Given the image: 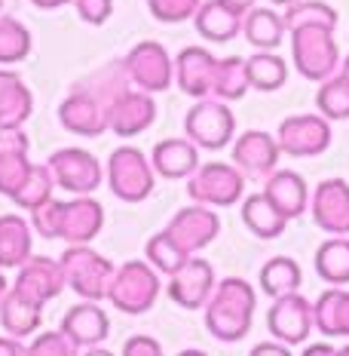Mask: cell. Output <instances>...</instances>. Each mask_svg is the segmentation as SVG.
Instances as JSON below:
<instances>
[{
	"label": "cell",
	"mask_w": 349,
	"mask_h": 356,
	"mask_svg": "<svg viewBox=\"0 0 349 356\" xmlns=\"http://www.w3.org/2000/svg\"><path fill=\"white\" fill-rule=\"evenodd\" d=\"M257 295L242 277H224L214 286L209 304H205V329L224 344H236L251 332Z\"/></svg>",
	"instance_id": "cell-1"
},
{
	"label": "cell",
	"mask_w": 349,
	"mask_h": 356,
	"mask_svg": "<svg viewBox=\"0 0 349 356\" xmlns=\"http://www.w3.org/2000/svg\"><path fill=\"white\" fill-rule=\"evenodd\" d=\"M291 56L297 74L313 83H325L340 71V49L334 40V28L307 25L291 31Z\"/></svg>",
	"instance_id": "cell-2"
},
{
	"label": "cell",
	"mask_w": 349,
	"mask_h": 356,
	"mask_svg": "<svg viewBox=\"0 0 349 356\" xmlns=\"http://www.w3.org/2000/svg\"><path fill=\"white\" fill-rule=\"evenodd\" d=\"M105 181L117 200H123V203H141V200H147L153 194L157 172H153V163L144 157V151L123 145L117 151H110L108 166H105Z\"/></svg>",
	"instance_id": "cell-3"
},
{
	"label": "cell",
	"mask_w": 349,
	"mask_h": 356,
	"mask_svg": "<svg viewBox=\"0 0 349 356\" xmlns=\"http://www.w3.org/2000/svg\"><path fill=\"white\" fill-rule=\"evenodd\" d=\"M160 289H162L160 270L151 261H126V264L117 267L108 301L114 304L120 314L141 316L157 304Z\"/></svg>",
	"instance_id": "cell-4"
},
{
	"label": "cell",
	"mask_w": 349,
	"mask_h": 356,
	"mask_svg": "<svg viewBox=\"0 0 349 356\" xmlns=\"http://www.w3.org/2000/svg\"><path fill=\"white\" fill-rule=\"evenodd\" d=\"M58 261H62L68 289H74L83 301H105L108 298L117 267L110 264L101 252H95L92 246H68Z\"/></svg>",
	"instance_id": "cell-5"
},
{
	"label": "cell",
	"mask_w": 349,
	"mask_h": 356,
	"mask_svg": "<svg viewBox=\"0 0 349 356\" xmlns=\"http://www.w3.org/2000/svg\"><path fill=\"white\" fill-rule=\"evenodd\" d=\"M245 194V175L233 163H203L187 178V197L199 206H212V209H227V206L242 203Z\"/></svg>",
	"instance_id": "cell-6"
},
{
	"label": "cell",
	"mask_w": 349,
	"mask_h": 356,
	"mask_svg": "<svg viewBox=\"0 0 349 356\" xmlns=\"http://www.w3.org/2000/svg\"><path fill=\"white\" fill-rule=\"evenodd\" d=\"M184 136L203 151H221L233 142L236 117L227 102L221 99H199L184 117Z\"/></svg>",
	"instance_id": "cell-7"
},
{
	"label": "cell",
	"mask_w": 349,
	"mask_h": 356,
	"mask_svg": "<svg viewBox=\"0 0 349 356\" xmlns=\"http://www.w3.org/2000/svg\"><path fill=\"white\" fill-rule=\"evenodd\" d=\"M129 80L144 92H166L175 83V62L160 40H141L123 56Z\"/></svg>",
	"instance_id": "cell-8"
},
{
	"label": "cell",
	"mask_w": 349,
	"mask_h": 356,
	"mask_svg": "<svg viewBox=\"0 0 349 356\" xmlns=\"http://www.w3.org/2000/svg\"><path fill=\"white\" fill-rule=\"evenodd\" d=\"M46 166L53 169L58 188L74 197H92V191H99L101 178H105V169L95 160V154L83 151V147H62L46 160Z\"/></svg>",
	"instance_id": "cell-9"
},
{
	"label": "cell",
	"mask_w": 349,
	"mask_h": 356,
	"mask_svg": "<svg viewBox=\"0 0 349 356\" xmlns=\"http://www.w3.org/2000/svg\"><path fill=\"white\" fill-rule=\"evenodd\" d=\"M276 142L288 157H318L331 147V120L322 114H291L279 123Z\"/></svg>",
	"instance_id": "cell-10"
},
{
	"label": "cell",
	"mask_w": 349,
	"mask_h": 356,
	"mask_svg": "<svg viewBox=\"0 0 349 356\" xmlns=\"http://www.w3.org/2000/svg\"><path fill=\"white\" fill-rule=\"evenodd\" d=\"M266 329H270L273 338L282 341V344H288V347L303 344V341L309 338V332L316 329L313 301H307L300 292L276 298L270 307V314H266Z\"/></svg>",
	"instance_id": "cell-11"
},
{
	"label": "cell",
	"mask_w": 349,
	"mask_h": 356,
	"mask_svg": "<svg viewBox=\"0 0 349 356\" xmlns=\"http://www.w3.org/2000/svg\"><path fill=\"white\" fill-rule=\"evenodd\" d=\"M166 231L172 234V240L184 252L196 255V252H203L205 246H212V243L218 240L221 218H218V212H214L212 206L193 203V206H184V209H178L172 215V221L166 225Z\"/></svg>",
	"instance_id": "cell-12"
},
{
	"label": "cell",
	"mask_w": 349,
	"mask_h": 356,
	"mask_svg": "<svg viewBox=\"0 0 349 356\" xmlns=\"http://www.w3.org/2000/svg\"><path fill=\"white\" fill-rule=\"evenodd\" d=\"M105 227V206L95 197H74L62 200L58 212V240L68 246H89Z\"/></svg>",
	"instance_id": "cell-13"
},
{
	"label": "cell",
	"mask_w": 349,
	"mask_h": 356,
	"mask_svg": "<svg viewBox=\"0 0 349 356\" xmlns=\"http://www.w3.org/2000/svg\"><path fill=\"white\" fill-rule=\"evenodd\" d=\"M157 120V102L144 89H126L108 105V129L120 138H135Z\"/></svg>",
	"instance_id": "cell-14"
},
{
	"label": "cell",
	"mask_w": 349,
	"mask_h": 356,
	"mask_svg": "<svg viewBox=\"0 0 349 356\" xmlns=\"http://www.w3.org/2000/svg\"><path fill=\"white\" fill-rule=\"evenodd\" d=\"M214 286H218V280H214V267L205 261V258H196L193 255L187 264L181 267L178 273L169 277V298H172L178 307L184 310H205V304H209Z\"/></svg>",
	"instance_id": "cell-15"
},
{
	"label": "cell",
	"mask_w": 349,
	"mask_h": 356,
	"mask_svg": "<svg viewBox=\"0 0 349 356\" xmlns=\"http://www.w3.org/2000/svg\"><path fill=\"white\" fill-rule=\"evenodd\" d=\"M68 280H65V270H62V261L56 258H46V255H31L25 264L19 267L16 273V283L12 289L22 292L25 298H31L37 304L46 307V301L58 298L65 292Z\"/></svg>",
	"instance_id": "cell-16"
},
{
	"label": "cell",
	"mask_w": 349,
	"mask_h": 356,
	"mask_svg": "<svg viewBox=\"0 0 349 356\" xmlns=\"http://www.w3.org/2000/svg\"><path fill=\"white\" fill-rule=\"evenodd\" d=\"M313 221L331 236H349V184L343 178H325L309 197Z\"/></svg>",
	"instance_id": "cell-17"
},
{
	"label": "cell",
	"mask_w": 349,
	"mask_h": 356,
	"mask_svg": "<svg viewBox=\"0 0 349 356\" xmlns=\"http://www.w3.org/2000/svg\"><path fill=\"white\" fill-rule=\"evenodd\" d=\"M282 157V147L276 136L264 129H248L233 142V166L245 178H266L276 172V163Z\"/></svg>",
	"instance_id": "cell-18"
},
{
	"label": "cell",
	"mask_w": 349,
	"mask_h": 356,
	"mask_svg": "<svg viewBox=\"0 0 349 356\" xmlns=\"http://www.w3.org/2000/svg\"><path fill=\"white\" fill-rule=\"evenodd\" d=\"M31 138L25 129H0V194L16 197L22 184L28 181L34 163L28 160Z\"/></svg>",
	"instance_id": "cell-19"
},
{
	"label": "cell",
	"mask_w": 349,
	"mask_h": 356,
	"mask_svg": "<svg viewBox=\"0 0 349 356\" xmlns=\"http://www.w3.org/2000/svg\"><path fill=\"white\" fill-rule=\"evenodd\" d=\"M218 58L203 47H184L175 56V83L190 99H212Z\"/></svg>",
	"instance_id": "cell-20"
},
{
	"label": "cell",
	"mask_w": 349,
	"mask_h": 356,
	"mask_svg": "<svg viewBox=\"0 0 349 356\" xmlns=\"http://www.w3.org/2000/svg\"><path fill=\"white\" fill-rule=\"evenodd\" d=\"M58 123L74 136L95 138L101 132H108V111L99 99L80 92V89H71L65 95V102L58 105Z\"/></svg>",
	"instance_id": "cell-21"
},
{
	"label": "cell",
	"mask_w": 349,
	"mask_h": 356,
	"mask_svg": "<svg viewBox=\"0 0 349 356\" xmlns=\"http://www.w3.org/2000/svg\"><path fill=\"white\" fill-rule=\"evenodd\" d=\"M264 194L276 209L285 215L288 221L300 218L303 212L309 209V188L303 181L300 172H291V169H276L264 178Z\"/></svg>",
	"instance_id": "cell-22"
},
{
	"label": "cell",
	"mask_w": 349,
	"mask_h": 356,
	"mask_svg": "<svg viewBox=\"0 0 349 356\" xmlns=\"http://www.w3.org/2000/svg\"><path fill=\"white\" fill-rule=\"evenodd\" d=\"M62 332L77 347L89 350V347H101V341L110 335V320L95 301H80L65 314Z\"/></svg>",
	"instance_id": "cell-23"
},
{
	"label": "cell",
	"mask_w": 349,
	"mask_h": 356,
	"mask_svg": "<svg viewBox=\"0 0 349 356\" xmlns=\"http://www.w3.org/2000/svg\"><path fill=\"white\" fill-rule=\"evenodd\" d=\"M151 163L153 172L160 178H190L199 169V147L190 142L187 136L184 138H162V142L153 145L151 151Z\"/></svg>",
	"instance_id": "cell-24"
},
{
	"label": "cell",
	"mask_w": 349,
	"mask_h": 356,
	"mask_svg": "<svg viewBox=\"0 0 349 356\" xmlns=\"http://www.w3.org/2000/svg\"><path fill=\"white\" fill-rule=\"evenodd\" d=\"M34 111V95L16 71L0 68V129H22Z\"/></svg>",
	"instance_id": "cell-25"
},
{
	"label": "cell",
	"mask_w": 349,
	"mask_h": 356,
	"mask_svg": "<svg viewBox=\"0 0 349 356\" xmlns=\"http://www.w3.org/2000/svg\"><path fill=\"white\" fill-rule=\"evenodd\" d=\"M0 325L12 338L37 335V329L43 325V304H37L31 298H25L22 292H16V289H10L3 304H0Z\"/></svg>",
	"instance_id": "cell-26"
},
{
	"label": "cell",
	"mask_w": 349,
	"mask_h": 356,
	"mask_svg": "<svg viewBox=\"0 0 349 356\" xmlns=\"http://www.w3.org/2000/svg\"><path fill=\"white\" fill-rule=\"evenodd\" d=\"M34 227L22 215H0V267H19L34 255Z\"/></svg>",
	"instance_id": "cell-27"
},
{
	"label": "cell",
	"mask_w": 349,
	"mask_h": 356,
	"mask_svg": "<svg viewBox=\"0 0 349 356\" xmlns=\"http://www.w3.org/2000/svg\"><path fill=\"white\" fill-rule=\"evenodd\" d=\"M316 329L328 338H349V292L340 286H331L313 301Z\"/></svg>",
	"instance_id": "cell-28"
},
{
	"label": "cell",
	"mask_w": 349,
	"mask_h": 356,
	"mask_svg": "<svg viewBox=\"0 0 349 356\" xmlns=\"http://www.w3.org/2000/svg\"><path fill=\"white\" fill-rule=\"evenodd\" d=\"M193 25H196L199 37L212 43H230L236 34H242V16H236L218 0H203L199 13L193 16Z\"/></svg>",
	"instance_id": "cell-29"
},
{
	"label": "cell",
	"mask_w": 349,
	"mask_h": 356,
	"mask_svg": "<svg viewBox=\"0 0 349 356\" xmlns=\"http://www.w3.org/2000/svg\"><path fill=\"white\" fill-rule=\"evenodd\" d=\"M242 225L257 240H276L285 231L288 218L266 200V194H248L242 200Z\"/></svg>",
	"instance_id": "cell-30"
},
{
	"label": "cell",
	"mask_w": 349,
	"mask_h": 356,
	"mask_svg": "<svg viewBox=\"0 0 349 356\" xmlns=\"http://www.w3.org/2000/svg\"><path fill=\"white\" fill-rule=\"evenodd\" d=\"M285 16H279L276 10H266V6H255L248 16H242V37L255 49H276L285 40Z\"/></svg>",
	"instance_id": "cell-31"
},
{
	"label": "cell",
	"mask_w": 349,
	"mask_h": 356,
	"mask_svg": "<svg viewBox=\"0 0 349 356\" xmlns=\"http://www.w3.org/2000/svg\"><path fill=\"white\" fill-rule=\"evenodd\" d=\"M129 83H132V80H129V71H126V62H123V58H117V62H108L105 68H99L95 74L83 77L80 83H74V89H80V92L99 99L101 105H105V111H108V105L120 92H126Z\"/></svg>",
	"instance_id": "cell-32"
},
{
	"label": "cell",
	"mask_w": 349,
	"mask_h": 356,
	"mask_svg": "<svg viewBox=\"0 0 349 356\" xmlns=\"http://www.w3.org/2000/svg\"><path fill=\"white\" fill-rule=\"evenodd\" d=\"M300 283H303L300 264L288 255H276L261 267V289L266 298H273V301L300 292Z\"/></svg>",
	"instance_id": "cell-33"
},
{
	"label": "cell",
	"mask_w": 349,
	"mask_h": 356,
	"mask_svg": "<svg viewBox=\"0 0 349 356\" xmlns=\"http://www.w3.org/2000/svg\"><path fill=\"white\" fill-rule=\"evenodd\" d=\"M245 68H248V86L257 92H276L288 80V65L276 56V49H257L255 56L245 58Z\"/></svg>",
	"instance_id": "cell-34"
},
{
	"label": "cell",
	"mask_w": 349,
	"mask_h": 356,
	"mask_svg": "<svg viewBox=\"0 0 349 356\" xmlns=\"http://www.w3.org/2000/svg\"><path fill=\"white\" fill-rule=\"evenodd\" d=\"M316 273L331 286L349 283V240L331 236L316 249Z\"/></svg>",
	"instance_id": "cell-35"
},
{
	"label": "cell",
	"mask_w": 349,
	"mask_h": 356,
	"mask_svg": "<svg viewBox=\"0 0 349 356\" xmlns=\"http://www.w3.org/2000/svg\"><path fill=\"white\" fill-rule=\"evenodd\" d=\"M248 68H245V58L239 56H227L218 58V71H214V89L212 99L221 102H239L248 92Z\"/></svg>",
	"instance_id": "cell-36"
},
{
	"label": "cell",
	"mask_w": 349,
	"mask_h": 356,
	"mask_svg": "<svg viewBox=\"0 0 349 356\" xmlns=\"http://www.w3.org/2000/svg\"><path fill=\"white\" fill-rule=\"evenodd\" d=\"M190 258H193V255L178 246L169 231L153 234L151 240L144 243V261H151V264L162 273V277H172V273H178L184 264L190 261Z\"/></svg>",
	"instance_id": "cell-37"
},
{
	"label": "cell",
	"mask_w": 349,
	"mask_h": 356,
	"mask_svg": "<svg viewBox=\"0 0 349 356\" xmlns=\"http://www.w3.org/2000/svg\"><path fill=\"white\" fill-rule=\"evenodd\" d=\"M316 108L325 120H346L349 117V77L343 71H337L331 80L318 83L316 92Z\"/></svg>",
	"instance_id": "cell-38"
},
{
	"label": "cell",
	"mask_w": 349,
	"mask_h": 356,
	"mask_svg": "<svg viewBox=\"0 0 349 356\" xmlns=\"http://www.w3.org/2000/svg\"><path fill=\"white\" fill-rule=\"evenodd\" d=\"M31 56V31L16 16H0V68Z\"/></svg>",
	"instance_id": "cell-39"
},
{
	"label": "cell",
	"mask_w": 349,
	"mask_h": 356,
	"mask_svg": "<svg viewBox=\"0 0 349 356\" xmlns=\"http://www.w3.org/2000/svg\"><path fill=\"white\" fill-rule=\"evenodd\" d=\"M337 10L325 0H297L285 10V25L288 31H297V28L307 25H325V28H337Z\"/></svg>",
	"instance_id": "cell-40"
},
{
	"label": "cell",
	"mask_w": 349,
	"mask_h": 356,
	"mask_svg": "<svg viewBox=\"0 0 349 356\" xmlns=\"http://www.w3.org/2000/svg\"><path fill=\"white\" fill-rule=\"evenodd\" d=\"M53 188H56L53 169L43 163V166H34L31 169V175H28V181L22 184L19 194L12 197V203H16L19 209L34 212L37 206H43V203H49V200H53Z\"/></svg>",
	"instance_id": "cell-41"
},
{
	"label": "cell",
	"mask_w": 349,
	"mask_h": 356,
	"mask_svg": "<svg viewBox=\"0 0 349 356\" xmlns=\"http://www.w3.org/2000/svg\"><path fill=\"white\" fill-rule=\"evenodd\" d=\"M151 16L166 25H181V22H193L199 13L203 0H144Z\"/></svg>",
	"instance_id": "cell-42"
},
{
	"label": "cell",
	"mask_w": 349,
	"mask_h": 356,
	"mask_svg": "<svg viewBox=\"0 0 349 356\" xmlns=\"http://www.w3.org/2000/svg\"><path fill=\"white\" fill-rule=\"evenodd\" d=\"M28 350H31V356H80L83 347H77L62 329H56V332H40L28 344Z\"/></svg>",
	"instance_id": "cell-43"
},
{
	"label": "cell",
	"mask_w": 349,
	"mask_h": 356,
	"mask_svg": "<svg viewBox=\"0 0 349 356\" xmlns=\"http://www.w3.org/2000/svg\"><path fill=\"white\" fill-rule=\"evenodd\" d=\"M58 212H62V200H49V203L37 206L31 212V227L46 240H58Z\"/></svg>",
	"instance_id": "cell-44"
},
{
	"label": "cell",
	"mask_w": 349,
	"mask_h": 356,
	"mask_svg": "<svg viewBox=\"0 0 349 356\" xmlns=\"http://www.w3.org/2000/svg\"><path fill=\"white\" fill-rule=\"evenodd\" d=\"M74 10L86 25H105L114 16V0H74Z\"/></svg>",
	"instance_id": "cell-45"
},
{
	"label": "cell",
	"mask_w": 349,
	"mask_h": 356,
	"mask_svg": "<svg viewBox=\"0 0 349 356\" xmlns=\"http://www.w3.org/2000/svg\"><path fill=\"white\" fill-rule=\"evenodd\" d=\"M123 356H162V347L151 335H132L123 344Z\"/></svg>",
	"instance_id": "cell-46"
},
{
	"label": "cell",
	"mask_w": 349,
	"mask_h": 356,
	"mask_svg": "<svg viewBox=\"0 0 349 356\" xmlns=\"http://www.w3.org/2000/svg\"><path fill=\"white\" fill-rule=\"evenodd\" d=\"M248 356H294V353H291V347L288 344H282V341L273 338V341H261V344H255Z\"/></svg>",
	"instance_id": "cell-47"
},
{
	"label": "cell",
	"mask_w": 349,
	"mask_h": 356,
	"mask_svg": "<svg viewBox=\"0 0 349 356\" xmlns=\"http://www.w3.org/2000/svg\"><path fill=\"white\" fill-rule=\"evenodd\" d=\"M0 356H31L22 338H12V335H0Z\"/></svg>",
	"instance_id": "cell-48"
},
{
	"label": "cell",
	"mask_w": 349,
	"mask_h": 356,
	"mask_svg": "<svg viewBox=\"0 0 349 356\" xmlns=\"http://www.w3.org/2000/svg\"><path fill=\"white\" fill-rule=\"evenodd\" d=\"M218 3H224L227 10L236 13V16H248V13L255 10V0H218Z\"/></svg>",
	"instance_id": "cell-49"
},
{
	"label": "cell",
	"mask_w": 349,
	"mask_h": 356,
	"mask_svg": "<svg viewBox=\"0 0 349 356\" xmlns=\"http://www.w3.org/2000/svg\"><path fill=\"white\" fill-rule=\"evenodd\" d=\"M300 356H337V347L322 344V341H318V344H309V347H307V350H303Z\"/></svg>",
	"instance_id": "cell-50"
},
{
	"label": "cell",
	"mask_w": 349,
	"mask_h": 356,
	"mask_svg": "<svg viewBox=\"0 0 349 356\" xmlns=\"http://www.w3.org/2000/svg\"><path fill=\"white\" fill-rule=\"evenodd\" d=\"M37 10H58V6H68L74 0H31Z\"/></svg>",
	"instance_id": "cell-51"
},
{
	"label": "cell",
	"mask_w": 349,
	"mask_h": 356,
	"mask_svg": "<svg viewBox=\"0 0 349 356\" xmlns=\"http://www.w3.org/2000/svg\"><path fill=\"white\" fill-rule=\"evenodd\" d=\"M80 356H114V353L105 350V347H89V350H83Z\"/></svg>",
	"instance_id": "cell-52"
},
{
	"label": "cell",
	"mask_w": 349,
	"mask_h": 356,
	"mask_svg": "<svg viewBox=\"0 0 349 356\" xmlns=\"http://www.w3.org/2000/svg\"><path fill=\"white\" fill-rule=\"evenodd\" d=\"M6 292H10V283H6V277H3V267H0V304H3Z\"/></svg>",
	"instance_id": "cell-53"
},
{
	"label": "cell",
	"mask_w": 349,
	"mask_h": 356,
	"mask_svg": "<svg viewBox=\"0 0 349 356\" xmlns=\"http://www.w3.org/2000/svg\"><path fill=\"white\" fill-rule=\"evenodd\" d=\"M178 356H209V353H203V350H196V347H190V350H181Z\"/></svg>",
	"instance_id": "cell-54"
},
{
	"label": "cell",
	"mask_w": 349,
	"mask_h": 356,
	"mask_svg": "<svg viewBox=\"0 0 349 356\" xmlns=\"http://www.w3.org/2000/svg\"><path fill=\"white\" fill-rule=\"evenodd\" d=\"M270 3H273V6H285V10H288V6L297 3V0H270Z\"/></svg>",
	"instance_id": "cell-55"
},
{
	"label": "cell",
	"mask_w": 349,
	"mask_h": 356,
	"mask_svg": "<svg viewBox=\"0 0 349 356\" xmlns=\"http://www.w3.org/2000/svg\"><path fill=\"white\" fill-rule=\"evenodd\" d=\"M340 71H343V74H346V77H349V56L343 58V65H340Z\"/></svg>",
	"instance_id": "cell-56"
},
{
	"label": "cell",
	"mask_w": 349,
	"mask_h": 356,
	"mask_svg": "<svg viewBox=\"0 0 349 356\" xmlns=\"http://www.w3.org/2000/svg\"><path fill=\"white\" fill-rule=\"evenodd\" d=\"M337 356H349V344H346V347H340V350H337Z\"/></svg>",
	"instance_id": "cell-57"
},
{
	"label": "cell",
	"mask_w": 349,
	"mask_h": 356,
	"mask_svg": "<svg viewBox=\"0 0 349 356\" xmlns=\"http://www.w3.org/2000/svg\"><path fill=\"white\" fill-rule=\"evenodd\" d=\"M0 10H3V0H0Z\"/></svg>",
	"instance_id": "cell-58"
}]
</instances>
